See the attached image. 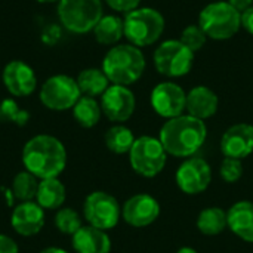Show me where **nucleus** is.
<instances>
[{
	"label": "nucleus",
	"mask_w": 253,
	"mask_h": 253,
	"mask_svg": "<svg viewBox=\"0 0 253 253\" xmlns=\"http://www.w3.org/2000/svg\"><path fill=\"white\" fill-rule=\"evenodd\" d=\"M22 165L39 179L58 178L67 166V150L56 136L40 133L25 142Z\"/></svg>",
	"instance_id": "f257e3e1"
},
{
	"label": "nucleus",
	"mask_w": 253,
	"mask_h": 253,
	"mask_svg": "<svg viewBox=\"0 0 253 253\" xmlns=\"http://www.w3.org/2000/svg\"><path fill=\"white\" fill-rule=\"evenodd\" d=\"M206 138V123L190 114H181L166 120L159 133V139L166 153L178 159L193 157L203 147Z\"/></svg>",
	"instance_id": "f03ea898"
},
{
	"label": "nucleus",
	"mask_w": 253,
	"mask_h": 253,
	"mask_svg": "<svg viewBox=\"0 0 253 253\" xmlns=\"http://www.w3.org/2000/svg\"><path fill=\"white\" fill-rule=\"evenodd\" d=\"M101 68L111 84L129 87L142 77L145 58L141 49L130 43L116 44L105 53Z\"/></svg>",
	"instance_id": "7ed1b4c3"
},
{
	"label": "nucleus",
	"mask_w": 253,
	"mask_h": 253,
	"mask_svg": "<svg viewBox=\"0 0 253 253\" xmlns=\"http://www.w3.org/2000/svg\"><path fill=\"white\" fill-rule=\"evenodd\" d=\"M125 37L136 47L154 44L165 31L163 15L153 7H136L123 19Z\"/></svg>",
	"instance_id": "20e7f679"
},
{
	"label": "nucleus",
	"mask_w": 253,
	"mask_h": 253,
	"mask_svg": "<svg viewBox=\"0 0 253 253\" xmlns=\"http://www.w3.org/2000/svg\"><path fill=\"white\" fill-rule=\"evenodd\" d=\"M199 25L213 40H228L242 27V13L228 1H213L206 4L199 15Z\"/></svg>",
	"instance_id": "39448f33"
},
{
	"label": "nucleus",
	"mask_w": 253,
	"mask_h": 253,
	"mask_svg": "<svg viewBox=\"0 0 253 253\" xmlns=\"http://www.w3.org/2000/svg\"><path fill=\"white\" fill-rule=\"evenodd\" d=\"M168 153L159 138L142 135L135 139L129 151V163L135 173L144 178L160 175L168 163Z\"/></svg>",
	"instance_id": "423d86ee"
},
{
	"label": "nucleus",
	"mask_w": 253,
	"mask_h": 253,
	"mask_svg": "<svg viewBox=\"0 0 253 253\" xmlns=\"http://www.w3.org/2000/svg\"><path fill=\"white\" fill-rule=\"evenodd\" d=\"M58 18L74 34H86L102 18L101 0H59Z\"/></svg>",
	"instance_id": "0eeeda50"
},
{
	"label": "nucleus",
	"mask_w": 253,
	"mask_h": 253,
	"mask_svg": "<svg viewBox=\"0 0 253 253\" xmlns=\"http://www.w3.org/2000/svg\"><path fill=\"white\" fill-rule=\"evenodd\" d=\"M153 61L159 74L178 79L190 73L194 62V52L181 40H166L154 50Z\"/></svg>",
	"instance_id": "6e6552de"
},
{
	"label": "nucleus",
	"mask_w": 253,
	"mask_h": 253,
	"mask_svg": "<svg viewBox=\"0 0 253 253\" xmlns=\"http://www.w3.org/2000/svg\"><path fill=\"white\" fill-rule=\"evenodd\" d=\"M83 218L87 225L108 231L122 219V206L114 196L105 191H92L83 203Z\"/></svg>",
	"instance_id": "1a4fd4ad"
},
{
	"label": "nucleus",
	"mask_w": 253,
	"mask_h": 253,
	"mask_svg": "<svg viewBox=\"0 0 253 253\" xmlns=\"http://www.w3.org/2000/svg\"><path fill=\"white\" fill-rule=\"evenodd\" d=\"M82 92L77 86L76 79L67 74L50 76L40 87V102L43 107L52 111L71 110L80 99Z\"/></svg>",
	"instance_id": "9d476101"
},
{
	"label": "nucleus",
	"mask_w": 253,
	"mask_h": 253,
	"mask_svg": "<svg viewBox=\"0 0 253 253\" xmlns=\"http://www.w3.org/2000/svg\"><path fill=\"white\" fill-rule=\"evenodd\" d=\"M175 182L184 194H202L212 182V168L205 159L188 157L176 169Z\"/></svg>",
	"instance_id": "9b49d317"
},
{
	"label": "nucleus",
	"mask_w": 253,
	"mask_h": 253,
	"mask_svg": "<svg viewBox=\"0 0 253 253\" xmlns=\"http://www.w3.org/2000/svg\"><path fill=\"white\" fill-rule=\"evenodd\" d=\"M102 114L113 123L127 122L136 108V98L127 86L110 84L108 89L101 95Z\"/></svg>",
	"instance_id": "f8f14e48"
},
{
	"label": "nucleus",
	"mask_w": 253,
	"mask_h": 253,
	"mask_svg": "<svg viewBox=\"0 0 253 253\" xmlns=\"http://www.w3.org/2000/svg\"><path fill=\"white\" fill-rule=\"evenodd\" d=\"M150 102L153 110L160 117L169 120L184 114L187 105V93L179 84L173 82H163L154 86L151 90Z\"/></svg>",
	"instance_id": "ddd939ff"
},
{
	"label": "nucleus",
	"mask_w": 253,
	"mask_h": 253,
	"mask_svg": "<svg viewBox=\"0 0 253 253\" xmlns=\"http://www.w3.org/2000/svg\"><path fill=\"white\" fill-rule=\"evenodd\" d=\"M160 211V203L156 197L139 193L125 202L122 206V219L133 228H144L157 221Z\"/></svg>",
	"instance_id": "4468645a"
},
{
	"label": "nucleus",
	"mask_w": 253,
	"mask_h": 253,
	"mask_svg": "<svg viewBox=\"0 0 253 253\" xmlns=\"http://www.w3.org/2000/svg\"><path fill=\"white\" fill-rule=\"evenodd\" d=\"M1 80L6 90L15 98L30 96L37 87V76L34 70L19 59L10 61L4 65Z\"/></svg>",
	"instance_id": "2eb2a0df"
},
{
	"label": "nucleus",
	"mask_w": 253,
	"mask_h": 253,
	"mask_svg": "<svg viewBox=\"0 0 253 253\" xmlns=\"http://www.w3.org/2000/svg\"><path fill=\"white\" fill-rule=\"evenodd\" d=\"M224 157L243 160L253 153V126L249 123H236L230 126L219 142Z\"/></svg>",
	"instance_id": "dca6fc26"
},
{
	"label": "nucleus",
	"mask_w": 253,
	"mask_h": 253,
	"mask_svg": "<svg viewBox=\"0 0 253 253\" xmlns=\"http://www.w3.org/2000/svg\"><path fill=\"white\" fill-rule=\"evenodd\" d=\"M44 225V209L36 202H22L13 206L10 215V227L21 237H33L42 231Z\"/></svg>",
	"instance_id": "f3484780"
},
{
	"label": "nucleus",
	"mask_w": 253,
	"mask_h": 253,
	"mask_svg": "<svg viewBox=\"0 0 253 253\" xmlns=\"http://www.w3.org/2000/svg\"><path fill=\"white\" fill-rule=\"evenodd\" d=\"M219 99L218 95L208 86H196L187 93L185 110L190 116L199 120H208L218 111Z\"/></svg>",
	"instance_id": "a211bd4d"
},
{
	"label": "nucleus",
	"mask_w": 253,
	"mask_h": 253,
	"mask_svg": "<svg viewBox=\"0 0 253 253\" xmlns=\"http://www.w3.org/2000/svg\"><path fill=\"white\" fill-rule=\"evenodd\" d=\"M71 245L76 253H110L111 239L107 231L92 225H83L74 236Z\"/></svg>",
	"instance_id": "6ab92c4d"
},
{
	"label": "nucleus",
	"mask_w": 253,
	"mask_h": 253,
	"mask_svg": "<svg viewBox=\"0 0 253 253\" xmlns=\"http://www.w3.org/2000/svg\"><path fill=\"white\" fill-rule=\"evenodd\" d=\"M228 228L243 242L253 243V202L240 200L228 212Z\"/></svg>",
	"instance_id": "aec40b11"
},
{
	"label": "nucleus",
	"mask_w": 253,
	"mask_h": 253,
	"mask_svg": "<svg viewBox=\"0 0 253 253\" xmlns=\"http://www.w3.org/2000/svg\"><path fill=\"white\" fill-rule=\"evenodd\" d=\"M65 200L67 190L59 178L40 179L34 200L40 208H43L44 211H58L64 206Z\"/></svg>",
	"instance_id": "412c9836"
},
{
	"label": "nucleus",
	"mask_w": 253,
	"mask_h": 253,
	"mask_svg": "<svg viewBox=\"0 0 253 253\" xmlns=\"http://www.w3.org/2000/svg\"><path fill=\"white\" fill-rule=\"evenodd\" d=\"M197 230L203 234V236H219L222 234L227 228H228V218H227V212L218 206H211V208H205L196 221Z\"/></svg>",
	"instance_id": "4be33fe9"
},
{
	"label": "nucleus",
	"mask_w": 253,
	"mask_h": 253,
	"mask_svg": "<svg viewBox=\"0 0 253 253\" xmlns=\"http://www.w3.org/2000/svg\"><path fill=\"white\" fill-rule=\"evenodd\" d=\"M92 31L98 43L105 46L117 44L120 39L125 36L123 19L116 15H102V18L98 21Z\"/></svg>",
	"instance_id": "5701e85b"
},
{
	"label": "nucleus",
	"mask_w": 253,
	"mask_h": 253,
	"mask_svg": "<svg viewBox=\"0 0 253 253\" xmlns=\"http://www.w3.org/2000/svg\"><path fill=\"white\" fill-rule=\"evenodd\" d=\"M77 86L84 96H101L110 86V80L102 68H86L76 77Z\"/></svg>",
	"instance_id": "b1692460"
},
{
	"label": "nucleus",
	"mask_w": 253,
	"mask_h": 253,
	"mask_svg": "<svg viewBox=\"0 0 253 253\" xmlns=\"http://www.w3.org/2000/svg\"><path fill=\"white\" fill-rule=\"evenodd\" d=\"M71 110H73L74 120L79 123V126H82L84 129L95 127L102 117L101 104L92 96L82 95L80 99L76 102V105Z\"/></svg>",
	"instance_id": "393cba45"
},
{
	"label": "nucleus",
	"mask_w": 253,
	"mask_h": 253,
	"mask_svg": "<svg viewBox=\"0 0 253 253\" xmlns=\"http://www.w3.org/2000/svg\"><path fill=\"white\" fill-rule=\"evenodd\" d=\"M135 135L133 132L126 127L125 125H114L111 126L107 132H105V136H104V141H105V147L114 153V154H129L133 142H135Z\"/></svg>",
	"instance_id": "a878e982"
},
{
	"label": "nucleus",
	"mask_w": 253,
	"mask_h": 253,
	"mask_svg": "<svg viewBox=\"0 0 253 253\" xmlns=\"http://www.w3.org/2000/svg\"><path fill=\"white\" fill-rule=\"evenodd\" d=\"M39 182H40V179L36 178L28 170L18 172L12 179L13 197L19 203H22V202H34L36 194H37V188H39Z\"/></svg>",
	"instance_id": "bb28decb"
},
{
	"label": "nucleus",
	"mask_w": 253,
	"mask_h": 253,
	"mask_svg": "<svg viewBox=\"0 0 253 253\" xmlns=\"http://www.w3.org/2000/svg\"><path fill=\"white\" fill-rule=\"evenodd\" d=\"M53 224H55V228L65 236H74L83 227L80 213L71 208L58 209L53 218Z\"/></svg>",
	"instance_id": "cd10ccee"
},
{
	"label": "nucleus",
	"mask_w": 253,
	"mask_h": 253,
	"mask_svg": "<svg viewBox=\"0 0 253 253\" xmlns=\"http://www.w3.org/2000/svg\"><path fill=\"white\" fill-rule=\"evenodd\" d=\"M30 120V114L27 110H22L18 107V104L6 98L0 101V122H10L16 126H25Z\"/></svg>",
	"instance_id": "c85d7f7f"
},
{
	"label": "nucleus",
	"mask_w": 253,
	"mask_h": 253,
	"mask_svg": "<svg viewBox=\"0 0 253 253\" xmlns=\"http://www.w3.org/2000/svg\"><path fill=\"white\" fill-rule=\"evenodd\" d=\"M179 40H181L191 52L196 53L197 50H200V49L206 44L208 36L205 34V31L200 28L199 24H197V25L191 24V25H187V27L182 30Z\"/></svg>",
	"instance_id": "c756f323"
},
{
	"label": "nucleus",
	"mask_w": 253,
	"mask_h": 253,
	"mask_svg": "<svg viewBox=\"0 0 253 253\" xmlns=\"http://www.w3.org/2000/svg\"><path fill=\"white\" fill-rule=\"evenodd\" d=\"M219 175L221 178L228 184H236L243 176V163L239 159H230L225 157L221 162L219 166Z\"/></svg>",
	"instance_id": "7c9ffc66"
},
{
	"label": "nucleus",
	"mask_w": 253,
	"mask_h": 253,
	"mask_svg": "<svg viewBox=\"0 0 253 253\" xmlns=\"http://www.w3.org/2000/svg\"><path fill=\"white\" fill-rule=\"evenodd\" d=\"M105 3L116 12L129 13L136 7H139L141 0H105Z\"/></svg>",
	"instance_id": "2f4dec72"
},
{
	"label": "nucleus",
	"mask_w": 253,
	"mask_h": 253,
	"mask_svg": "<svg viewBox=\"0 0 253 253\" xmlns=\"http://www.w3.org/2000/svg\"><path fill=\"white\" fill-rule=\"evenodd\" d=\"M0 253H19V248L12 237L0 234Z\"/></svg>",
	"instance_id": "473e14b6"
},
{
	"label": "nucleus",
	"mask_w": 253,
	"mask_h": 253,
	"mask_svg": "<svg viewBox=\"0 0 253 253\" xmlns=\"http://www.w3.org/2000/svg\"><path fill=\"white\" fill-rule=\"evenodd\" d=\"M242 27L253 36V6H251L248 10L242 13Z\"/></svg>",
	"instance_id": "72a5a7b5"
},
{
	"label": "nucleus",
	"mask_w": 253,
	"mask_h": 253,
	"mask_svg": "<svg viewBox=\"0 0 253 253\" xmlns=\"http://www.w3.org/2000/svg\"><path fill=\"white\" fill-rule=\"evenodd\" d=\"M239 13H243L245 10H248L251 6H253V0H227Z\"/></svg>",
	"instance_id": "f704fd0d"
},
{
	"label": "nucleus",
	"mask_w": 253,
	"mask_h": 253,
	"mask_svg": "<svg viewBox=\"0 0 253 253\" xmlns=\"http://www.w3.org/2000/svg\"><path fill=\"white\" fill-rule=\"evenodd\" d=\"M40 253H68L65 249L62 248H56V246H49L43 251H40Z\"/></svg>",
	"instance_id": "c9c22d12"
},
{
	"label": "nucleus",
	"mask_w": 253,
	"mask_h": 253,
	"mask_svg": "<svg viewBox=\"0 0 253 253\" xmlns=\"http://www.w3.org/2000/svg\"><path fill=\"white\" fill-rule=\"evenodd\" d=\"M176 253H199L194 248H190V246H184V248H181V249H178V252Z\"/></svg>",
	"instance_id": "e433bc0d"
},
{
	"label": "nucleus",
	"mask_w": 253,
	"mask_h": 253,
	"mask_svg": "<svg viewBox=\"0 0 253 253\" xmlns=\"http://www.w3.org/2000/svg\"><path fill=\"white\" fill-rule=\"evenodd\" d=\"M36 1H39V3H44V4H47V3H58L59 0H36Z\"/></svg>",
	"instance_id": "4c0bfd02"
}]
</instances>
